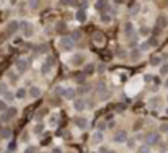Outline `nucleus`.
Here are the masks:
<instances>
[{"mask_svg": "<svg viewBox=\"0 0 168 153\" xmlns=\"http://www.w3.org/2000/svg\"><path fill=\"white\" fill-rule=\"evenodd\" d=\"M30 5H31V7H33V8H34V7L38 5V0H30Z\"/></svg>", "mask_w": 168, "mask_h": 153, "instance_id": "58836bf2", "label": "nucleus"}, {"mask_svg": "<svg viewBox=\"0 0 168 153\" xmlns=\"http://www.w3.org/2000/svg\"><path fill=\"white\" fill-rule=\"evenodd\" d=\"M7 109H8V108H7V103L3 101V99H0V114H3Z\"/></svg>", "mask_w": 168, "mask_h": 153, "instance_id": "a878e982", "label": "nucleus"}, {"mask_svg": "<svg viewBox=\"0 0 168 153\" xmlns=\"http://www.w3.org/2000/svg\"><path fill=\"white\" fill-rule=\"evenodd\" d=\"M25 153H36V148L34 147H28L25 150Z\"/></svg>", "mask_w": 168, "mask_h": 153, "instance_id": "72a5a7b5", "label": "nucleus"}, {"mask_svg": "<svg viewBox=\"0 0 168 153\" xmlns=\"http://www.w3.org/2000/svg\"><path fill=\"white\" fill-rule=\"evenodd\" d=\"M0 93H2V98H3V101H5V103H11L15 99V93L7 88L5 83H2V85H0Z\"/></svg>", "mask_w": 168, "mask_h": 153, "instance_id": "f03ea898", "label": "nucleus"}, {"mask_svg": "<svg viewBox=\"0 0 168 153\" xmlns=\"http://www.w3.org/2000/svg\"><path fill=\"white\" fill-rule=\"evenodd\" d=\"M116 2H124V0H116Z\"/></svg>", "mask_w": 168, "mask_h": 153, "instance_id": "49530a36", "label": "nucleus"}, {"mask_svg": "<svg viewBox=\"0 0 168 153\" xmlns=\"http://www.w3.org/2000/svg\"><path fill=\"white\" fill-rule=\"evenodd\" d=\"M10 134H11L10 129H3V130H2V137H3V139H8Z\"/></svg>", "mask_w": 168, "mask_h": 153, "instance_id": "2f4dec72", "label": "nucleus"}, {"mask_svg": "<svg viewBox=\"0 0 168 153\" xmlns=\"http://www.w3.org/2000/svg\"><path fill=\"white\" fill-rule=\"evenodd\" d=\"M61 2L64 3V5H67V7H74L77 0H61Z\"/></svg>", "mask_w": 168, "mask_h": 153, "instance_id": "7c9ffc66", "label": "nucleus"}, {"mask_svg": "<svg viewBox=\"0 0 168 153\" xmlns=\"http://www.w3.org/2000/svg\"><path fill=\"white\" fill-rule=\"evenodd\" d=\"M157 25H160L162 28L168 26V18H166V17H160V18H158V21H157Z\"/></svg>", "mask_w": 168, "mask_h": 153, "instance_id": "4be33fe9", "label": "nucleus"}, {"mask_svg": "<svg viewBox=\"0 0 168 153\" xmlns=\"http://www.w3.org/2000/svg\"><path fill=\"white\" fill-rule=\"evenodd\" d=\"M28 95H30V98H39V96H41V88H38L36 85L30 86V90H28Z\"/></svg>", "mask_w": 168, "mask_h": 153, "instance_id": "4468645a", "label": "nucleus"}, {"mask_svg": "<svg viewBox=\"0 0 168 153\" xmlns=\"http://www.w3.org/2000/svg\"><path fill=\"white\" fill-rule=\"evenodd\" d=\"M124 34H126L127 39L135 38V28L132 25V21H126V23H124Z\"/></svg>", "mask_w": 168, "mask_h": 153, "instance_id": "39448f33", "label": "nucleus"}, {"mask_svg": "<svg viewBox=\"0 0 168 153\" xmlns=\"http://www.w3.org/2000/svg\"><path fill=\"white\" fill-rule=\"evenodd\" d=\"M59 47H61L62 51H72L75 47V41L72 38H67V36H64V38L59 39Z\"/></svg>", "mask_w": 168, "mask_h": 153, "instance_id": "f257e3e1", "label": "nucleus"}, {"mask_svg": "<svg viewBox=\"0 0 168 153\" xmlns=\"http://www.w3.org/2000/svg\"><path fill=\"white\" fill-rule=\"evenodd\" d=\"M97 91L100 93V99H101V101H106V99L109 98V90H108V86L105 83H100L97 86Z\"/></svg>", "mask_w": 168, "mask_h": 153, "instance_id": "423d86ee", "label": "nucleus"}, {"mask_svg": "<svg viewBox=\"0 0 168 153\" xmlns=\"http://www.w3.org/2000/svg\"><path fill=\"white\" fill-rule=\"evenodd\" d=\"M166 135H168V134H166Z\"/></svg>", "mask_w": 168, "mask_h": 153, "instance_id": "09e8293b", "label": "nucleus"}, {"mask_svg": "<svg viewBox=\"0 0 168 153\" xmlns=\"http://www.w3.org/2000/svg\"><path fill=\"white\" fill-rule=\"evenodd\" d=\"M158 132L160 134H168V124H162V126L158 127Z\"/></svg>", "mask_w": 168, "mask_h": 153, "instance_id": "393cba45", "label": "nucleus"}, {"mask_svg": "<svg viewBox=\"0 0 168 153\" xmlns=\"http://www.w3.org/2000/svg\"><path fill=\"white\" fill-rule=\"evenodd\" d=\"M103 132L101 130H97V132H93V135H91V145H100L103 142Z\"/></svg>", "mask_w": 168, "mask_h": 153, "instance_id": "f8f14e48", "label": "nucleus"}, {"mask_svg": "<svg viewBox=\"0 0 168 153\" xmlns=\"http://www.w3.org/2000/svg\"><path fill=\"white\" fill-rule=\"evenodd\" d=\"M149 49H150V42H142L141 44V49H139V51L144 52V51H149Z\"/></svg>", "mask_w": 168, "mask_h": 153, "instance_id": "c756f323", "label": "nucleus"}, {"mask_svg": "<svg viewBox=\"0 0 168 153\" xmlns=\"http://www.w3.org/2000/svg\"><path fill=\"white\" fill-rule=\"evenodd\" d=\"M162 62H163V59L160 57V55H157V57H154V59L150 60V65L157 67V65H162Z\"/></svg>", "mask_w": 168, "mask_h": 153, "instance_id": "412c9836", "label": "nucleus"}, {"mask_svg": "<svg viewBox=\"0 0 168 153\" xmlns=\"http://www.w3.org/2000/svg\"><path fill=\"white\" fill-rule=\"evenodd\" d=\"M166 103H168V96H166Z\"/></svg>", "mask_w": 168, "mask_h": 153, "instance_id": "de8ad7c7", "label": "nucleus"}, {"mask_svg": "<svg viewBox=\"0 0 168 153\" xmlns=\"http://www.w3.org/2000/svg\"><path fill=\"white\" fill-rule=\"evenodd\" d=\"M26 95H28L26 88H18V90L15 91V98H17V99H25Z\"/></svg>", "mask_w": 168, "mask_h": 153, "instance_id": "a211bd4d", "label": "nucleus"}, {"mask_svg": "<svg viewBox=\"0 0 168 153\" xmlns=\"http://www.w3.org/2000/svg\"><path fill=\"white\" fill-rule=\"evenodd\" d=\"M160 73H162V75H168V62L163 64V65L160 67Z\"/></svg>", "mask_w": 168, "mask_h": 153, "instance_id": "bb28decb", "label": "nucleus"}, {"mask_svg": "<svg viewBox=\"0 0 168 153\" xmlns=\"http://www.w3.org/2000/svg\"><path fill=\"white\" fill-rule=\"evenodd\" d=\"M149 106H150V108H158V106H160L158 96H152V98L149 99Z\"/></svg>", "mask_w": 168, "mask_h": 153, "instance_id": "aec40b11", "label": "nucleus"}, {"mask_svg": "<svg viewBox=\"0 0 168 153\" xmlns=\"http://www.w3.org/2000/svg\"><path fill=\"white\" fill-rule=\"evenodd\" d=\"M52 153H62V150H61V148H54Z\"/></svg>", "mask_w": 168, "mask_h": 153, "instance_id": "79ce46f5", "label": "nucleus"}, {"mask_svg": "<svg viewBox=\"0 0 168 153\" xmlns=\"http://www.w3.org/2000/svg\"><path fill=\"white\" fill-rule=\"evenodd\" d=\"M70 38H72V39H74V41H75V39H78V38H82V34H80V33H75L74 36H70Z\"/></svg>", "mask_w": 168, "mask_h": 153, "instance_id": "4c0bfd02", "label": "nucleus"}, {"mask_svg": "<svg viewBox=\"0 0 168 153\" xmlns=\"http://www.w3.org/2000/svg\"><path fill=\"white\" fill-rule=\"evenodd\" d=\"M8 76H10V78H11V80H17V75H13V73H11V72H10V73H8Z\"/></svg>", "mask_w": 168, "mask_h": 153, "instance_id": "a19ab883", "label": "nucleus"}, {"mask_svg": "<svg viewBox=\"0 0 168 153\" xmlns=\"http://www.w3.org/2000/svg\"><path fill=\"white\" fill-rule=\"evenodd\" d=\"M51 68H52V60L51 59H47L44 64L41 65V73H44V75H47L51 72Z\"/></svg>", "mask_w": 168, "mask_h": 153, "instance_id": "2eb2a0df", "label": "nucleus"}, {"mask_svg": "<svg viewBox=\"0 0 168 153\" xmlns=\"http://www.w3.org/2000/svg\"><path fill=\"white\" fill-rule=\"evenodd\" d=\"M95 7H97L98 11H111V7H109V3H108V0H98Z\"/></svg>", "mask_w": 168, "mask_h": 153, "instance_id": "9d476101", "label": "nucleus"}, {"mask_svg": "<svg viewBox=\"0 0 168 153\" xmlns=\"http://www.w3.org/2000/svg\"><path fill=\"white\" fill-rule=\"evenodd\" d=\"M163 86H165V88H166V90H168V78L165 80V83H163Z\"/></svg>", "mask_w": 168, "mask_h": 153, "instance_id": "c03bdc74", "label": "nucleus"}, {"mask_svg": "<svg viewBox=\"0 0 168 153\" xmlns=\"http://www.w3.org/2000/svg\"><path fill=\"white\" fill-rule=\"evenodd\" d=\"M15 68H17L20 73L26 72V68H28V60H26V59H18L17 62H15Z\"/></svg>", "mask_w": 168, "mask_h": 153, "instance_id": "1a4fd4ad", "label": "nucleus"}, {"mask_svg": "<svg viewBox=\"0 0 168 153\" xmlns=\"http://www.w3.org/2000/svg\"><path fill=\"white\" fill-rule=\"evenodd\" d=\"M127 139H129V137H127V130H124V129L118 130L114 134V137H113V140H114L116 143H126Z\"/></svg>", "mask_w": 168, "mask_h": 153, "instance_id": "20e7f679", "label": "nucleus"}, {"mask_svg": "<svg viewBox=\"0 0 168 153\" xmlns=\"http://www.w3.org/2000/svg\"><path fill=\"white\" fill-rule=\"evenodd\" d=\"M43 130H44V126H43V124H36L34 126V134H43Z\"/></svg>", "mask_w": 168, "mask_h": 153, "instance_id": "b1692460", "label": "nucleus"}, {"mask_svg": "<svg viewBox=\"0 0 168 153\" xmlns=\"http://www.w3.org/2000/svg\"><path fill=\"white\" fill-rule=\"evenodd\" d=\"M85 64V54H74L70 59V65L74 67H80Z\"/></svg>", "mask_w": 168, "mask_h": 153, "instance_id": "0eeeda50", "label": "nucleus"}, {"mask_svg": "<svg viewBox=\"0 0 168 153\" xmlns=\"http://www.w3.org/2000/svg\"><path fill=\"white\" fill-rule=\"evenodd\" d=\"M160 143V132H149V134L145 135V145H158Z\"/></svg>", "mask_w": 168, "mask_h": 153, "instance_id": "7ed1b4c3", "label": "nucleus"}, {"mask_svg": "<svg viewBox=\"0 0 168 153\" xmlns=\"http://www.w3.org/2000/svg\"><path fill=\"white\" fill-rule=\"evenodd\" d=\"M75 18H77V21H78V23H85V21H87V13H85V8L77 10V13H75Z\"/></svg>", "mask_w": 168, "mask_h": 153, "instance_id": "f3484780", "label": "nucleus"}, {"mask_svg": "<svg viewBox=\"0 0 168 153\" xmlns=\"http://www.w3.org/2000/svg\"><path fill=\"white\" fill-rule=\"evenodd\" d=\"M101 21L103 23H109L111 21V15H101Z\"/></svg>", "mask_w": 168, "mask_h": 153, "instance_id": "473e14b6", "label": "nucleus"}, {"mask_svg": "<svg viewBox=\"0 0 168 153\" xmlns=\"http://www.w3.org/2000/svg\"><path fill=\"white\" fill-rule=\"evenodd\" d=\"M139 153H150V147L149 145H142V147L139 148Z\"/></svg>", "mask_w": 168, "mask_h": 153, "instance_id": "c85d7f7f", "label": "nucleus"}, {"mask_svg": "<svg viewBox=\"0 0 168 153\" xmlns=\"http://www.w3.org/2000/svg\"><path fill=\"white\" fill-rule=\"evenodd\" d=\"M108 150H109V148H105V147H103V148H100V153H106Z\"/></svg>", "mask_w": 168, "mask_h": 153, "instance_id": "ea45409f", "label": "nucleus"}, {"mask_svg": "<svg viewBox=\"0 0 168 153\" xmlns=\"http://www.w3.org/2000/svg\"><path fill=\"white\" fill-rule=\"evenodd\" d=\"M139 11H141V5H137V3H135L132 8H131V15H137Z\"/></svg>", "mask_w": 168, "mask_h": 153, "instance_id": "cd10ccee", "label": "nucleus"}, {"mask_svg": "<svg viewBox=\"0 0 168 153\" xmlns=\"http://www.w3.org/2000/svg\"><path fill=\"white\" fill-rule=\"evenodd\" d=\"M85 106H87V103H85V98H77L74 101V109L75 111H85Z\"/></svg>", "mask_w": 168, "mask_h": 153, "instance_id": "9b49d317", "label": "nucleus"}, {"mask_svg": "<svg viewBox=\"0 0 168 153\" xmlns=\"http://www.w3.org/2000/svg\"><path fill=\"white\" fill-rule=\"evenodd\" d=\"M139 57H141V51H137V49H135V51L131 52V59H132L134 62H135V60H139Z\"/></svg>", "mask_w": 168, "mask_h": 153, "instance_id": "5701e85b", "label": "nucleus"}, {"mask_svg": "<svg viewBox=\"0 0 168 153\" xmlns=\"http://www.w3.org/2000/svg\"><path fill=\"white\" fill-rule=\"evenodd\" d=\"M127 145H129V147L132 148L134 145H135V140H134V139H127Z\"/></svg>", "mask_w": 168, "mask_h": 153, "instance_id": "f704fd0d", "label": "nucleus"}, {"mask_svg": "<svg viewBox=\"0 0 168 153\" xmlns=\"http://www.w3.org/2000/svg\"><path fill=\"white\" fill-rule=\"evenodd\" d=\"M106 127V122H105V120H103V122H100V126H98V130H101L103 132V129H105Z\"/></svg>", "mask_w": 168, "mask_h": 153, "instance_id": "e433bc0d", "label": "nucleus"}, {"mask_svg": "<svg viewBox=\"0 0 168 153\" xmlns=\"http://www.w3.org/2000/svg\"><path fill=\"white\" fill-rule=\"evenodd\" d=\"M87 124H88V120H87L85 117H77V119H75V126H77L80 130H85Z\"/></svg>", "mask_w": 168, "mask_h": 153, "instance_id": "dca6fc26", "label": "nucleus"}, {"mask_svg": "<svg viewBox=\"0 0 168 153\" xmlns=\"http://www.w3.org/2000/svg\"><path fill=\"white\" fill-rule=\"evenodd\" d=\"M106 153H116V151H114V150H111V148H109V150H108Z\"/></svg>", "mask_w": 168, "mask_h": 153, "instance_id": "a18cd8bd", "label": "nucleus"}, {"mask_svg": "<svg viewBox=\"0 0 168 153\" xmlns=\"http://www.w3.org/2000/svg\"><path fill=\"white\" fill-rule=\"evenodd\" d=\"M64 98H67V99H74L75 101V96H77V90H75V88H65V90H64Z\"/></svg>", "mask_w": 168, "mask_h": 153, "instance_id": "ddd939ff", "label": "nucleus"}, {"mask_svg": "<svg viewBox=\"0 0 168 153\" xmlns=\"http://www.w3.org/2000/svg\"><path fill=\"white\" fill-rule=\"evenodd\" d=\"M145 82H152V75H147L145 76Z\"/></svg>", "mask_w": 168, "mask_h": 153, "instance_id": "37998d69", "label": "nucleus"}, {"mask_svg": "<svg viewBox=\"0 0 168 153\" xmlns=\"http://www.w3.org/2000/svg\"><path fill=\"white\" fill-rule=\"evenodd\" d=\"M15 116H17V109H15V108H8L3 114H0V119H2L3 122H8V120H11L15 117Z\"/></svg>", "mask_w": 168, "mask_h": 153, "instance_id": "6e6552de", "label": "nucleus"}, {"mask_svg": "<svg viewBox=\"0 0 168 153\" xmlns=\"http://www.w3.org/2000/svg\"><path fill=\"white\" fill-rule=\"evenodd\" d=\"M21 26H23V30H25V34L26 38H30V36H33V26L30 25V23H21Z\"/></svg>", "mask_w": 168, "mask_h": 153, "instance_id": "6ab92c4d", "label": "nucleus"}, {"mask_svg": "<svg viewBox=\"0 0 168 153\" xmlns=\"http://www.w3.org/2000/svg\"><path fill=\"white\" fill-rule=\"evenodd\" d=\"M51 126H57V116H55V117H51Z\"/></svg>", "mask_w": 168, "mask_h": 153, "instance_id": "c9c22d12", "label": "nucleus"}]
</instances>
